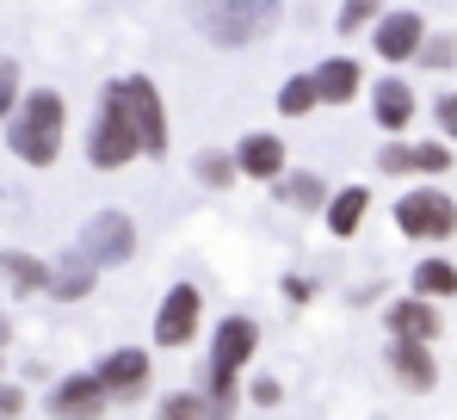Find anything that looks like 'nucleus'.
<instances>
[{
	"label": "nucleus",
	"mask_w": 457,
	"mask_h": 420,
	"mask_svg": "<svg viewBox=\"0 0 457 420\" xmlns=\"http://www.w3.org/2000/svg\"><path fill=\"white\" fill-rule=\"evenodd\" d=\"M62 137H69V105H62L56 87H31V93L19 99V112L6 118V148H12L25 167H56Z\"/></svg>",
	"instance_id": "f257e3e1"
},
{
	"label": "nucleus",
	"mask_w": 457,
	"mask_h": 420,
	"mask_svg": "<svg viewBox=\"0 0 457 420\" xmlns=\"http://www.w3.org/2000/svg\"><path fill=\"white\" fill-rule=\"evenodd\" d=\"M260 352V328L253 315H223L217 334H211V365H204V396H211V415L235 420V402H241V371L253 365Z\"/></svg>",
	"instance_id": "f03ea898"
},
{
	"label": "nucleus",
	"mask_w": 457,
	"mask_h": 420,
	"mask_svg": "<svg viewBox=\"0 0 457 420\" xmlns=\"http://www.w3.org/2000/svg\"><path fill=\"white\" fill-rule=\"evenodd\" d=\"M186 6L217 50H247L278 25V0H186Z\"/></svg>",
	"instance_id": "7ed1b4c3"
},
{
	"label": "nucleus",
	"mask_w": 457,
	"mask_h": 420,
	"mask_svg": "<svg viewBox=\"0 0 457 420\" xmlns=\"http://www.w3.org/2000/svg\"><path fill=\"white\" fill-rule=\"evenodd\" d=\"M143 155V137H137V124H130V112H124V93H118V80L99 93V112H93V130H87V161L99 167V173H118V167H130Z\"/></svg>",
	"instance_id": "20e7f679"
},
{
	"label": "nucleus",
	"mask_w": 457,
	"mask_h": 420,
	"mask_svg": "<svg viewBox=\"0 0 457 420\" xmlns=\"http://www.w3.org/2000/svg\"><path fill=\"white\" fill-rule=\"evenodd\" d=\"M395 229L408 241H452L457 235V198L439 186H420L408 198H395Z\"/></svg>",
	"instance_id": "39448f33"
},
{
	"label": "nucleus",
	"mask_w": 457,
	"mask_h": 420,
	"mask_svg": "<svg viewBox=\"0 0 457 420\" xmlns=\"http://www.w3.org/2000/svg\"><path fill=\"white\" fill-rule=\"evenodd\" d=\"M75 254H87L99 273H105V266H130V254H137V223H130L124 210H99V216H87Z\"/></svg>",
	"instance_id": "423d86ee"
},
{
	"label": "nucleus",
	"mask_w": 457,
	"mask_h": 420,
	"mask_svg": "<svg viewBox=\"0 0 457 420\" xmlns=\"http://www.w3.org/2000/svg\"><path fill=\"white\" fill-rule=\"evenodd\" d=\"M118 93H124V112H130V124H137V137H143V155H167V99H161V87H154L149 74H124L118 80Z\"/></svg>",
	"instance_id": "0eeeda50"
},
{
	"label": "nucleus",
	"mask_w": 457,
	"mask_h": 420,
	"mask_svg": "<svg viewBox=\"0 0 457 420\" xmlns=\"http://www.w3.org/2000/svg\"><path fill=\"white\" fill-rule=\"evenodd\" d=\"M198 328H204V290L179 279L167 297H161V309H154V347L179 352V347L198 340Z\"/></svg>",
	"instance_id": "6e6552de"
},
{
	"label": "nucleus",
	"mask_w": 457,
	"mask_h": 420,
	"mask_svg": "<svg viewBox=\"0 0 457 420\" xmlns=\"http://www.w3.org/2000/svg\"><path fill=\"white\" fill-rule=\"evenodd\" d=\"M427 38H433V31H427V19H420V13H383L378 31H371L378 56H383V63H395V69H402V63H420Z\"/></svg>",
	"instance_id": "1a4fd4ad"
},
{
	"label": "nucleus",
	"mask_w": 457,
	"mask_h": 420,
	"mask_svg": "<svg viewBox=\"0 0 457 420\" xmlns=\"http://www.w3.org/2000/svg\"><path fill=\"white\" fill-rule=\"evenodd\" d=\"M235 167H241V180H253V186H278L285 167H291L285 137H272V130H247V137L235 142Z\"/></svg>",
	"instance_id": "9d476101"
},
{
	"label": "nucleus",
	"mask_w": 457,
	"mask_h": 420,
	"mask_svg": "<svg viewBox=\"0 0 457 420\" xmlns=\"http://www.w3.org/2000/svg\"><path fill=\"white\" fill-rule=\"evenodd\" d=\"M105 408H112V396H105V383L93 371H75V377H62L50 390V415L56 420H99Z\"/></svg>",
	"instance_id": "9b49d317"
},
{
	"label": "nucleus",
	"mask_w": 457,
	"mask_h": 420,
	"mask_svg": "<svg viewBox=\"0 0 457 420\" xmlns=\"http://www.w3.org/2000/svg\"><path fill=\"white\" fill-rule=\"evenodd\" d=\"M93 377L105 383V396L118 402V396H137L143 383H149V352L143 347H118V352H105L99 365H93Z\"/></svg>",
	"instance_id": "f8f14e48"
},
{
	"label": "nucleus",
	"mask_w": 457,
	"mask_h": 420,
	"mask_svg": "<svg viewBox=\"0 0 457 420\" xmlns=\"http://www.w3.org/2000/svg\"><path fill=\"white\" fill-rule=\"evenodd\" d=\"M414 112H420V99H414V87H408L402 74H389V80H378V87H371V118L389 130V142L414 124Z\"/></svg>",
	"instance_id": "ddd939ff"
},
{
	"label": "nucleus",
	"mask_w": 457,
	"mask_h": 420,
	"mask_svg": "<svg viewBox=\"0 0 457 420\" xmlns=\"http://www.w3.org/2000/svg\"><path fill=\"white\" fill-rule=\"evenodd\" d=\"M383 322H389V340H420V347H433V334H439V315H433L427 297H395V303L383 309Z\"/></svg>",
	"instance_id": "4468645a"
},
{
	"label": "nucleus",
	"mask_w": 457,
	"mask_h": 420,
	"mask_svg": "<svg viewBox=\"0 0 457 420\" xmlns=\"http://www.w3.org/2000/svg\"><path fill=\"white\" fill-rule=\"evenodd\" d=\"M389 371H395V383L414 390V396H427V390L439 383V365H433V352L420 347V340H389Z\"/></svg>",
	"instance_id": "2eb2a0df"
},
{
	"label": "nucleus",
	"mask_w": 457,
	"mask_h": 420,
	"mask_svg": "<svg viewBox=\"0 0 457 420\" xmlns=\"http://www.w3.org/2000/svg\"><path fill=\"white\" fill-rule=\"evenodd\" d=\"M315 87H321V105H353L365 74H359L353 56H328V63H315Z\"/></svg>",
	"instance_id": "dca6fc26"
},
{
	"label": "nucleus",
	"mask_w": 457,
	"mask_h": 420,
	"mask_svg": "<svg viewBox=\"0 0 457 420\" xmlns=\"http://www.w3.org/2000/svg\"><path fill=\"white\" fill-rule=\"evenodd\" d=\"M50 273H56V266H50V260H37V254H25V248H6V254H0V279L12 284L19 297L50 290Z\"/></svg>",
	"instance_id": "f3484780"
},
{
	"label": "nucleus",
	"mask_w": 457,
	"mask_h": 420,
	"mask_svg": "<svg viewBox=\"0 0 457 420\" xmlns=\"http://www.w3.org/2000/svg\"><path fill=\"white\" fill-rule=\"evenodd\" d=\"M93 284H99V266H93L87 254H69V260H56V273H50V297H56V303H80V297H93Z\"/></svg>",
	"instance_id": "a211bd4d"
},
{
	"label": "nucleus",
	"mask_w": 457,
	"mask_h": 420,
	"mask_svg": "<svg viewBox=\"0 0 457 420\" xmlns=\"http://www.w3.org/2000/svg\"><path fill=\"white\" fill-rule=\"evenodd\" d=\"M365 210H371V192L365 186H340L334 192V205H328V235H359V223H365Z\"/></svg>",
	"instance_id": "6ab92c4d"
},
{
	"label": "nucleus",
	"mask_w": 457,
	"mask_h": 420,
	"mask_svg": "<svg viewBox=\"0 0 457 420\" xmlns=\"http://www.w3.org/2000/svg\"><path fill=\"white\" fill-rule=\"evenodd\" d=\"M278 198L291 210H328L334 205V192H328L321 173H285V180H278Z\"/></svg>",
	"instance_id": "aec40b11"
},
{
	"label": "nucleus",
	"mask_w": 457,
	"mask_h": 420,
	"mask_svg": "<svg viewBox=\"0 0 457 420\" xmlns=\"http://www.w3.org/2000/svg\"><path fill=\"white\" fill-rule=\"evenodd\" d=\"M414 297H427V303L457 297V266L452 260H420V266H414Z\"/></svg>",
	"instance_id": "412c9836"
},
{
	"label": "nucleus",
	"mask_w": 457,
	"mask_h": 420,
	"mask_svg": "<svg viewBox=\"0 0 457 420\" xmlns=\"http://www.w3.org/2000/svg\"><path fill=\"white\" fill-rule=\"evenodd\" d=\"M315 105H321V87H315V69H309V74H291V80L278 87V112H285V118H309Z\"/></svg>",
	"instance_id": "4be33fe9"
},
{
	"label": "nucleus",
	"mask_w": 457,
	"mask_h": 420,
	"mask_svg": "<svg viewBox=\"0 0 457 420\" xmlns=\"http://www.w3.org/2000/svg\"><path fill=\"white\" fill-rule=\"evenodd\" d=\"M154 420H217L211 415V396L204 390H173L154 402Z\"/></svg>",
	"instance_id": "5701e85b"
},
{
	"label": "nucleus",
	"mask_w": 457,
	"mask_h": 420,
	"mask_svg": "<svg viewBox=\"0 0 457 420\" xmlns=\"http://www.w3.org/2000/svg\"><path fill=\"white\" fill-rule=\"evenodd\" d=\"M241 180V167H235V155H223V148H204L198 155V186H211V192H223V186H235Z\"/></svg>",
	"instance_id": "b1692460"
},
{
	"label": "nucleus",
	"mask_w": 457,
	"mask_h": 420,
	"mask_svg": "<svg viewBox=\"0 0 457 420\" xmlns=\"http://www.w3.org/2000/svg\"><path fill=\"white\" fill-rule=\"evenodd\" d=\"M378 19H383V0H340V19H334V31L340 38H353V31H378Z\"/></svg>",
	"instance_id": "393cba45"
},
{
	"label": "nucleus",
	"mask_w": 457,
	"mask_h": 420,
	"mask_svg": "<svg viewBox=\"0 0 457 420\" xmlns=\"http://www.w3.org/2000/svg\"><path fill=\"white\" fill-rule=\"evenodd\" d=\"M19 99H25V87H19V63H12V56H0V124L19 112Z\"/></svg>",
	"instance_id": "a878e982"
},
{
	"label": "nucleus",
	"mask_w": 457,
	"mask_h": 420,
	"mask_svg": "<svg viewBox=\"0 0 457 420\" xmlns=\"http://www.w3.org/2000/svg\"><path fill=\"white\" fill-rule=\"evenodd\" d=\"M414 167L420 173H452V142H414Z\"/></svg>",
	"instance_id": "bb28decb"
},
{
	"label": "nucleus",
	"mask_w": 457,
	"mask_h": 420,
	"mask_svg": "<svg viewBox=\"0 0 457 420\" xmlns=\"http://www.w3.org/2000/svg\"><path fill=\"white\" fill-rule=\"evenodd\" d=\"M378 167H383V173H395V180H402V173H420V167H414V142H383Z\"/></svg>",
	"instance_id": "cd10ccee"
},
{
	"label": "nucleus",
	"mask_w": 457,
	"mask_h": 420,
	"mask_svg": "<svg viewBox=\"0 0 457 420\" xmlns=\"http://www.w3.org/2000/svg\"><path fill=\"white\" fill-rule=\"evenodd\" d=\"M414 69H457V38H427V50H420V63Z\"/></svg>",
	"instance_id": "c85d7f7f"
},
{
	"label": "nucleus",
	"mask_w": 457,
	"mask_h": 420,
	"mask_svg": "<svg viewBox=\"0 0 457 420\" xmlns=\"http://www.w3.org/2000/svg\"><path fill=\"white\" fill-rule=\"evenodd\" d=\"M433 118H439V130H445V142H457V93H445V99L433 105Z\"/></svg>",
	"instance_id": "c756f323"
},
{
	"label": "nucleus",
	"mask_w": 457,
	"mask_h": 420,
	"mask_svg": "<svg viewBox=\"0 0 457 420\" xmlns=\"http://www.w3.org/2000/svg\"><path fill=\"white\" fill-rule=\"evenodd\" d=\"M25 415V390L19 383H0V420H19Z\"/></svg>",
	"instance_id": "7c9ffc66"
},
{
	"label": "nucleus",
	"mask_w": 457,
	"mask_h": 420,
	"mask_svg": "<svg viewBox=\"0 0 457 420\" xmlns=\"http://www.w3.org/2000/svg\"><path fill=\"white\" fill-rule=\"evenodd\" d=\"M278 396H285L278 377H253V402H260V408H278Z\"/></svg>",
	"instance_id": "2f4dec72"
},
{
	"label": "nucleus",
	"mask_w": 457,
	"mask_h": 420,
	"mask_svg": "<svg viewBox=\"0 0 457 420\" xmlns=\"http://www.w3.org/2000/svg\"><path fill=\"white\" fill-rule=\"evenodd\" d=\"M285 297H291V303H315V284L291 273V279H285Z\"/></svg>",
	"instance_id": "473e14b6"
},
{
	"label": "nucleus",
	"mask_w": 457,
	"mask_h": 420,
	"mask_svg": "<svg viewBox=\"0 0 457 420\" xmlns=\"http://www.w3.org/2000/svg\"><path fill=\"white\" fill-rule=\"evenodd\" d=\"M6 340H12V322H6V315H0V352H6Z\"/></svg>",
	"instance_id": "72a5a7b5"
},
{
	"label": "nucleus",
	"mask_w": 457,
	"mask_h": 420,
	"mask_svg": "<svg viewBox=\"0 0 457 420\" xmlns=\"http://www.w3.org/2000/svg\"><path fill=\"white\" fill-rule=\"evenodd\" d=\"M0 371H6V365H0Z\"/></svg>",
	"instance_id": "f704fd0d"
}]
</instances>
